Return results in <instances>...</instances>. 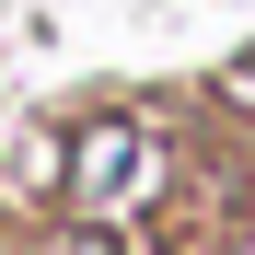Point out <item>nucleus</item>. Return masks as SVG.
<instances>
[{
    "label": "nucleus",
    "mask_w": 255,
    "mask_h": 255,
    "mask_svg": "<svg viewBox=\"0 0 255 255\" xmlns=\"http://www.w3.org/2000/svg\"><path fill=\"white\" fill-rule=\"evenodd\" d=\"M128 174V128H93V151H81V186H116Z\"/></svg>",
    "instance_id": "nucleus-1"
}]
</instances>
